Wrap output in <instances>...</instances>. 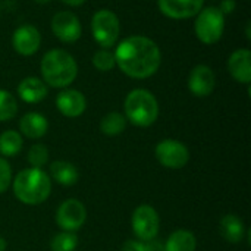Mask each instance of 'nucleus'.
<instances>
[{
	"label": "nucleus",
	"instance_id": "1",
	"mask_svg": "<svg viewBox=\"0 0 251 251\" xmlns=\"http://www.w3.org/2000/svg\"><path fill=\"white\" fill-rule=\"evenodd\" d=\"M113 54L116 66L125 75L135 79H144L154 75L162 63L159 46L144 35H131L124 38Z\"/></svg>",
	"mask_w": 251,
	"mask_h": 251
},
{
	"label": "nucleus",
	"instance_id": "2",
	"mask_svg": "<svg viewBox=\"0 0 251 251\" xmlns=\"http://www.w3.org/2000/svg\"><path fill=\"white\" fill-rule=\"evenodd\" d=\"M43 79L53 88H65L71 85L78 75L76 60L71 53L62 49L49 50L40 63Z\"/></svg>",
	"mask_w": 251,
	"mask_h": 251
},
{
	"label": "nucleus",
	"instance_id": "3",
	"mask_svg": "<svg viewBox=\"0 0 251 251\" xmlns=\"http://www.w3.org/2000/svg\"><path fill=\"white\" fill-rule=\"evenodd\" d=\"M50 193V176L40 168L24 169L13 179V194L24 204H40L49 199Z\"/></svg>",
	"mask_w": 251,
	"mask_h": 251
},
{
	"label": "nucleus",
	"instance_id": "4",
	"mask_svg": "<svg viewBox=\"0 0 251 251\" xmlns=\"http://www.w3.org/2000/svg\"><path fill=\"white\" fill-rule=\"evenodd\" d=\"M159 103L156 97L144 88L129 91L125 99V118L135 126L147 128L157 121Z\"/></svg>",
	"mask_w": 251,
	"mask_h": 251
},
{
	"label": "nucleus",
	"instance_id": "5",
	"mask_svg": "<svg viewBox=\"0 0 251 251\" xmlns=\"http://www.w3.org/2000/svg\"><path fill=\"white\" fill-rule=\"evenodd\" d=\"M194 31L203 44L210 46L218 43L225 31V15L219 10V7L215 6L201 9L197 13Z\"/></svg>",
	"mask_w": 251,
	"mask_h": 251
},
{
	"label": "nucleus",
	"instance_id": "6",
	"mask_svg": "<svg viewBox=\"0 0 251 251\" xmlns=\"http://www.w3.org/2000/svg\"><path fill=\"white\" fill-rule=\"evenodd\" d=\"M91 32L99 46L110 49L118 43L121 34V22L115 12L109 9H100L91 19Z\"/></svg>",
	"mask_w": 251,
	"mask_h": 251
},
{
	"label": "nucleus",
	"instance_id": "7",
	"mask_svg": "<svg viewBox=\"0 0 251 251\" xmlns=\"http://www.w3.org/2000/svg\"><path fill=\"white\" fill-rule=\"evenodd\" d=\"M131 225H132V231L138 240H141V241L154 240L157 237L159 225H160L159 215H157L156 209L151 207L150 204H141L134 210Z\"/></svg>",
	"mask_w": 251,
	"mask_h": 251
},
{
	"label": "nucleus",
	"instance_id": "8",
	"mask_svg": "<svg viewBox=\"0 0 251 251\" xmlns=\"http://www.w3.org/2000/svg\"><path fill=\"white\" fill-rule=\"evenodd\" d=\"M156 159L169 169H181L190 160V151L185 144L176 140H163L156 146Z\"/></svg>",
	"mask_w": 251,
	"mask_h": 251
},
{
	"label": "nucleus",
	"instance_id": "9",
	"mask_svg": "<svg viewBox=\"0 0 251 251\" xmlns=\"http://www.w3.org/2000/svg\"><path fill=\"white\" fill-rule=\"evenodd\" d=\"M85 221H87L85 206L76 199L65 200L56 212V222L59 228L68 232H75L81 229Z\"/></svg>",
	"mask_w": 251,
	"mask_h": 251
},
{
	"label": "nucleus",
	"instance_id": "10",
	"mask_svg": "<svg viewBox=\"0 0 251 251\" xmlns=\"http://www.w3.org/2000/svg\"><path fill=\"white\" fill-rule=\"evenodd\" d=\"M51 31L63 43H75L82 34V26L75 13L62 10L51 18Z\"/></svg>",
	"mask_w": 251,
	"mask_h": 251
},
{
	"label": "nucleus",
	"instance_id": "11",
	"mask_svg": "<svg viewBox=\"0 0 251 251\" xmlns=\"http://www.w3.org/2000/svg\"><path fill=\"white\" fill-rule=\"evenodd\" d=\"M41 44L40 31L29 24L21 25L13 31L12 35V46L13 50L21 56H32L37 53Z\"/></svg>",
	"mask_w": 251,
	"mask_h": 251
},
{
	"label": "nucleus",
	"instance_id": "12",
	"mask_svg": "<svg viewBox=\"0 0 251 251\" xmlns=\"http://www.w3.org/2000/svg\"><path fill=\"white\" fill-rule=\"evenodd\" d=\"M216 87V76L210 66L197 65L188 76V90L197 97H207Z\"/></svg>",
	"mask_w": 251,
	"mask_h": 251
},
{
	"label": "nucleus",
	"instance_id": "13",
	"mask_svg": "<svg viewBox=\"0 0 251 251\" xmlns=\"http://www.w3.org/2000/svg\"><path fill=\"white\" fill-rule=\"evenodd\" d=\"M160 12L171 19H188L196 16L204 0H157Z\"/></svg>",
	"mask_w": 251,
	"mask_h": 251
},
{
	"label": "nucleus",
	"instance_id": "14",
	"mask_svg": "<svg viewBox=\"0 0 251 251\" xmlns=\"http://www.w3.org/2000/svg\"><path fill=\"white\" fill-rule=\"evenodd\" d=\"M56 106L59 112L66 118H78L87 109L85 96L78 90H63L56 97Z\"/></svg>",
	"mask_w": 251,
	"mask_h": 251
},
{
	"label": "nucleus",
	"instance_id": "15",
	"mask_svg": "<svg viewBox=\"0 0 251 251\" xmlns=\"http://www.w3.org/2000/svg\"><path fill=\"white\" fill-rule=\"evenodd\" d=\"M228 71L231 76L240 82L250 85L251 82V51L249 49L235 50L228 59Z\"/></svg>",
	"mask_w": 251,
	"mask_h": 251
},
{
	"label": "nucleus",
	"instance_id": "16",
	"mask_svg": "<svg viewBox=\"0 0 251 251\" xmlns=\"http://www.w3.org/2000/svg\"><path fill=\"white\" fill-rule=\"evenodd\" d=\"M47 93H49L47 85L44 84V81H41L37 76H26L18 85L19 99L29 104L43 101L46 99Z\"/></svg>",
	"mask_w": 251,
	"mask_h": 251
},
{
	"label": "nucleus",
	"instance_id": "17",
	"mask_svg": "<svg viewBox=\"0 0 251 251\" xmlns=\"http://www.w3.org/2000/svg\"><path fill=\"white\" fill-rule=\"evenodd\" d=\"M19 128L25 137H28L31 140H37V138H41L43 135H46V132L49 129V122L41 113L29 112L21 118Z\"/></svg>",
	"mask_w": 251,
	"mask_h": 251
},
{
	"label": "nucleus",
	"instance_id": "18",
	"mask_svg": "<svg viewBox=\"0 0 251 251\" xmlns=\"http://www.w3.org/2000/svg\"><path fill=\"white\" fill-rule=\"evenodd\" d=\"M50 175L57 184L63 187L75 185L79 178V174L75 165L69 162H63V160H56L50 165Z\"/></svg>",
	"mask_w": 251,
	"mask_h": 251
},
{
	"label": "nucleus",
	"instance_id": "19",
	"mask_svg": "<svg viewBox=\"0 0 251 251\" xmlns=\"http://www.w3.org/2000/svg\"><path fill=\"white\" fill-rule=\"evenodd\" d=\"M219 228H221L222 237L228 243H232V244L241 243L243 238H244V234H246L244 222L237 215H226V216H224L221 224H219Z\"/></svg>",
	"mask_w": 251,
	"mask_h": 251
},
{
	"label": "nucleus",
	"instance_id": "20",
	"mask_svg": "<svg viewBox=\"0 0 251 251\" xmlns=\"http://www.w3.org/2000/svg\"><path fill=\"white\" fill-rule=\"evenodd\" d=\"M197 241L193 232L178 229L172 232L165 244V251H196Z\"/></svg>",
	"mask_w": 251,
	"mask_h": 251
},
{
	"label": "nucleus",
	"instance_id": "21",
	"mask_svg": "<svg viewBox=\"0 0 251 251\" xmlns=\"http://www.w3.org/2000/svg\"><path fill=\"white\" fill-rule=\"evenodd\" d=\"M126 128V118L119 112H109L100 122V129L107 137H116Z\"/></svg>",
	"mask_w": 251,
	"mask_h": 251
},
{
	"label": "nucleus",
	"instance_id": "22",
	"mask_svg": "<svg viewBox=\"0 0 251 251\" xmlns=\"http://www.w3.org/2000/svg\"><path fill=\"white\" fill-rule=\"evenodd\" d=\"M22 137L19 135V132L13 131V129H7L4 132L0 134V154L10 157L15 156L21 151L22 149Z\"/></svg>",
	"mask_w": 251,
	"mask_h": 251
},
{
	"label": "nucleus",
	"instance_id": "23",
	"mask_svg": "<svg viewBox=\"0 0 251 251\" xmlns=\"http://www.w3.org/2000/svg\"><path fill=\"white\" fill-rule=\"evenodd\" d=\"M18 113L16 99L6 90H0V122L10 121Z\"/></svg>",
	"mask_w": 251,
	"mask_h": 251
},
{
	"label": "nucleus",
	"instance_id": "24",
	"mask_svg": "<svg viewBox=\"0 0 251 251\" xmlns=\"http://www.w3.org/2000/svg\"><path fill=\"white\" fill-rule=\"evenodd\" d=\"M76 246H78V237L75 235V232H68V231L54 235V238L50 243L51 251H75Z\"/></svg>",
	"mask_w": 251,
	"mask_h": 251
},
{
	"label": "nucleus",
	"instance_id": "25",
	"mask_svg": "<svg viewBox=\"0 0 251 251\" xmlns=\"http://www.w3.org/2000/svg\"><path fill=\"white\" fill-rule=\"evenodd\" d=\"M93 65L97 71L101 72H109L116 66V60H115V54L113 51L107 50V49H100L94 53L93 56Z\"/></svg>",
	"mask_w": 251,
	"mask_h": 251
},
{
	"label": "nucleus",
	"instance_id": "26",
	"mask_svg": "<svg viewBox=\"0 0 251 251\" xmlns=\"http://www.w3.org/2000/svg\"><path fill=\"white\" fill-rule=\"evenodd\" d=\"M26 160L29 162L31 168H43L49 160V150L44 144H34L28 150Z\"/></svg>",
	"mask_w": 251,
	"mask_h": 251
},
{
	"label": "nucleus",
	"instance_id": "27",
	"mask_svg": "<svg viewBox=\"0 0 251 251\" xmlns=\"http://www.w3.org/2000/svg\"><path fill=\"white\" fill-rule=\"evenodd\" d=\"M12 182V169L6 159L0 157V194L4 193Z\"/></svg>",
	"mask_w": 251,
	"mask_h": 251
},
{
	"label": "nucleus",
	"instance_id": "28",
	"mask_svg": "<svg viewBox=\"0 0 251 251\" xmlns=\"http://www.w3.org/2000/svg\"><path fill=\"white\" fill-rule=\"evenodd\" d=\"M143 251H165V244L157 240L143 241Z\"/></svg>",
	"mask_w": 251,
	"mask_h": 251
},
{
	"label": "nucleus",
	"instance_id": "29",
	"mask_svg": "<svg viewBox=\"0 0 251 251\" xmlns=\"http://www.w3.org/2000/svg\"><path fill=\"white\" fill-rule=\"evenodd\" d=\"M143 241H137V240H128L124 243L121 251H143Z\"/></svg>",
	"mask_w": 251,
	"mask_h": 251
},
{
	"label": "nucleus",
	"instance_id": "30",
	"mask_svg": "<svg viewBox=\"0 0 251 251\" xmlns=\"http://www.w3.org/2000/svg\"><path fill=\"white\" fill-rule=\"evenodd\" d=\"M235 6H237V1H235V0H224V1L221 3L219 10H221L224 15H226V13H232V12L235 10Z\"/></svg>",
	"mask_w": 251,
	"mask_h": 251
},
{
	"label": "nucleus",
	"instance_id": "31",
	"mask_svg": "<svg viewBox=\"0 0 251 251\" xmlns=\"http://www.w3.org/2000/svg\"><path fill=\"white\" fill-rule=\"evenodd\" d=\"M62 1L68 6H81L85 3V0H62Z\"/></svg>",
	"mask_w": 251,
	"mask_h": 251
},
{
	"label": "nucleus",
	"instance_id": "32",
	"mask_svg": "<svg viewBox=\"0 0 251 251\" xmlns=\"http://www.w3.org/2000/svg\"><path fill=\"white\" fill-rule=\"evenodd\" d=\"M0 251H6V241L3 237H0Z\"/></svg>",
	"mask_w": 251,
	"mask_h": 251
},
{
	"label": "nucleus",
	"instance_id": "33",
	"mask_svg": "<svg viewBox=\"0 0 251 251\" xmlns=\"http://www.w3.org/2000/svg\"><path fill=\"white\" fill-rule=\"evenodd\" d=\"M246 35H247V38L250 40V38H251V35H250V22L247 24V29H246Z\"/></svg>",
	"mask_w": 251,
	"mask_h": 251
},
{
	"label": "nucleus",
	"instance_id": "34",
	"mask_svg": "<svg viewBox=\"0 0 251 251\" xmlns=\"http://www.w3.org/2000/svg\"><path fill=\"white\" fill-rule=\"evenodd\" d=\"M35 3H40V4H46V3H49L50 0H34Z\"/></svg>",
	"mask_w": 251,
	"mask_h": 251
}]
</instances>
